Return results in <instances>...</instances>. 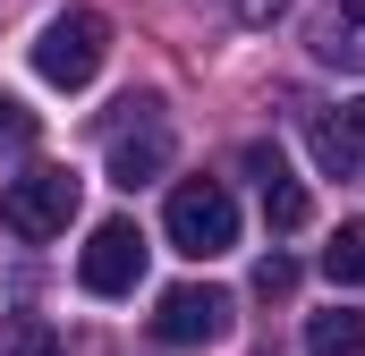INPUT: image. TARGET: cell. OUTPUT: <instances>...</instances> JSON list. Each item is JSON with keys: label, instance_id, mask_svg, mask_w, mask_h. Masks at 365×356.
Listing matches in <instances>:
<instances>
[{"label": "cell", "instance_id": "9", "mask_svg": "<svg viewBox=\"0 0 365 356\" xmlns=\"http://www.w3.org/2000/svg\"><path fill=\"white\" fill-rule=\"evenodd\" d=\"M314 162H323L331 178L365 170V102H349L340 119H314Z\"/></svg>", "mask_w": 365, "mask_h": 356}, {"label": "cell", "instance_id": "6", "mask_svg": "<svg viewBox=\"0 0 365 356\" xmlns=\"http://www.w3.org/2000/svg\"><path fill=\"white\" fill-rule=\"evenodd\" d=\"M77 280H86V297H128L145 280V229L136 221H102L86 238V255H77Z\"/></svg>", "mask_w": 365, "mask_h": 356}, {"label": "cell", "instance_id": "11", "mask_svg": "<svg viewBox=\"0 0 365 356\" xmlns=\"http://www.w3.org/2000/svg\"><path fill=\"white\" fill-rule=\"evenodd\" d=\"M323 271H331L340 288H365V221H340V229H331V246H323Z\"/></svg>", "mask_w": 365, "mask_h": 356}, {"label": "cell", "instance_id": "8", "mask_svg": "<svg viewBox=\"0 0 365 356\" xmlns=\"http://www.w3.org/2000/svg\"><path fill=\"white\" fill-rule=\"evenodd\" d=\"M306 51L340 77H365V0H323L306 26Z\"/></svg>", "mask_w": 365, "mask_h": 356}, {"label": "cell", "instance_id": "4", "mask_svg": "<svg viewBox=\"0 0 365 356\" xmlns=\"http://www.w3.org/2000/svg\"><path fill=\"white\" fill-rule=\"evenodd\" d=\"M77 195H86L77 170H26V178H9L0 221H9L17 238H60V229L77 221Z\"/></svg>", "mask_w": 365, "mask_h": 356}, {"label": "cell", "instance_id": "15", "mask_svg": "<svg viewBox=\"0 0 365 356\" xmlns=\"http://www.w3.org/2000/svg\"><path fill=\"white\" fill-rule=\"evenodd\" d=\"M280 9H289V0H238V17H247V26H272Z\"/></svg>", "mask_w": 365, "mask_h": 356}, {"label": "cell", "instance_id": "12", "mask_svg": "<svg viewBox=\"0 0 365 356\" xmlns=\"http://www.w3.org/2000/svg\"><path fill=\"white\" fill-rule=\"evenodd\" d=\"M0 356H68V348H60V331H51V323L17 314V323H0Z\"/></svg>", "mask_w": 365, "mask_h": 356}, {"label": "cell", "instance_id": "1", "mask_svg": "<svg viewBox=\"0 0 365 356\" xmlns=\"http://www.w3.org/2000/svg\"><path fill=\"white\" fill-rule=\"evenodd\" d=\"M162 229H170V246H179L187 263H212V255H230V246H238V204H230V187H221V178H179V187H170Z\"/></svg>", "mask_w": 365, "mask_h": 356}, {"label": "cell", "instance_id": "5", "mask_svg": "<svg viewBox=\"0 0 365 356\" xmlns=\"http://www.w3.org/2000/svg\"><path fill=\"white\" fill-rule=\"evenodd\" d=\"M230 314H238L230 288L187 280V288H162V305H153V340H162V348H212V340L230 331Z\"/></svg>", "mask_w": 365, "mask_h": 356}, {"label": "cell", "instance_id": "13", "mask_svg": "<svg viewBox=\"0 0 365 356\" xmlns=\"http://www.w3.org/2000/svg\"><path fill=\"white\" fill-rule=\"evenodd\" d=\"M34 127H43V119H34L17 93H0V145H9V153H26V145H34Z\"/></svg>", "mask_w": 365, "mask_h": 356}, {"label": "cell", "instance_id": "3", "mask_svg": "<svg viewBox=\"0 0 365 356\" xmlns=\"http://www.w3.org/2000/svg\"><path fill=\"white\" fill-rule=\"evenodd\" d=\"M170 153H179V145H170V119H162V102H153V93H128V102H119V127H110V178L136 195L145 178H162V170H170Z\"/></svg>", "mask_w": 365, "mask_h": 356}, {"label": "cell", "instance_id": "14", "mask_svg": "<svg viewBox=\"0 0 365 356\" xmlns=\"http://www.w3.org/2000/svg\"><path fill=\"white\" fill-rule=\"evenodd\" d=\"M289 288H297V263L289 255H264L255 263V297H289Z\"/></svg>", "mask_w": 365, "mask_h": 356}, {"label": "cell", "instance_id": "7", "mask_svg": "<svg viewBox=\"0 0 365 356\" xmlns=\"http://www.w3.org/2000/svg\"><path fill=\"white\" fill-rule=\"evenodd\" d=\"M247 178L264 187V221H272L280 238L314 221V204H306V178L289 170V153H280V145H247Z\"/></svg>", "mask_w": 365, "mask_h": 356}, {"label": "cell", "instance_id": "2", "mask_svg": "<svg viewBox=\"0 0 365 356\" xmlns=\"http://www.w3.org/2000/svg\"><path fill=\"white\" fill-rule=\"evenodd\" d=\"M102 60H110V17H102V9H60V17L43 26V43H34V77L60 85V93L93 85Z\"/></svg>", "mask_w": 365, "mask_h": 356}, {"label": "cell", "instance_id": "10", "mask_svg": "<svg viewBox=\"0 0 365 356\" xmlns=\"http://www.w3.org/2000/svg\"><path fill=\"white\" fill-rule=\"evenodd\" d=\"M306 356H365V314H357V305L306 314Z\"/></svg>", "mask_w": 365, "mask_h": 356}]
</instances>
